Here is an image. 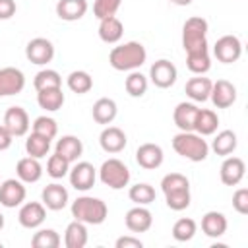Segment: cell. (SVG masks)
Listing matches in <instances>:
<instances>
[{"mask_svg": "<svg viewBox=\"0 0 248 248\" xmlns=\"http://www.w3.org/2000/svg\"><path fill=\"white\" fill-rule=\"evenodd\" d=\"M147 60V50L138 41H128L124 45L114 46L108 52V64L118 72L140 70Z\"/></svg>", "mask_w": 248, "mask_h": 248, "instance_id": "obj_1", "label": "cell"}, {"mask_svg": "<svg viewBox=\"0 0 248 248\" xmlns=\"http://www.w3.org/2000/svg\"><path fill=\"white\" fill-rule=\"evenodd\" d=\"M161 190L165 202L172 211H182L190 205V180L180 172H169L161 178Z\"/></svg>", "mask_w": 248, "mask_h": 248, "instance_id": "obj_2", "label": "cell"}, {"mask_svg": "<svg viewBox=\"0 0 248 248\" xmlns=\"http://www.w3.org/2000/svg\"><path fill=\"white\" fill-rule=\"evenodd\" d=\"M172 149L192 163H202L209 155V143L196 132H178L172 138Z\"/></svg>", "mask_w": 248, "mask_h": 248, "instance_id": "obj_3", "label": "cell"}, {"mask_svg": "<svg viewBox=\"0 0 248 248\" xmlns=\"http://www.w3.org/2000/svg\"><path fill=\"white\" fill-rule=\"evenodd\" d=\"M72 217L85 225H101L108 215V207L101 198L79 196L72 202Z\"/></svg>", "mask_w": 248, "mask_h": 248, "instance_id": "obj_4", "label": "cell"}, {"mask_svg": "<svg viewBox=\"0 0 248 248\" xmlns=\"http://www.w3.org/2000/svg\"><path fill=\"white\" fill-rule=\"evenodd\" d=\"M207 21L200 16H192L182 25V46L188 52H203L209 50L207 46Z\"/></svg>", "mask_w": 248, "mask_h": 248, "instance_id": "obj_5", "label": "cell"}, {"mask_svg": "<svg viewBox=\"0 0 248 248\" xmlns=\"http://www.w3.org/2000/svg\"><path fill=\"white\" fill-rule=\"evenodd\" d=\"M99 180L112 190H122L130 182V169L126 167L124 161L110 157V159L103 161V165L99 169Z\"/></svg>", "mask_w": 248, "mask_h": 248, "instance_id": "obj_6", "label": "cell"}, {"mask_svg": "<svg viewBox=\"0 0 248 248\" xmlns=\"http://www.w3.org/2000/svg\"><path fill=\"white\" fill-rule=\"evenodd\" d=\"M68 178H70V184L79 190V192H87L95 186V180H97V169L87 163V161H76L74 167H70V172H68Z\"/></svg>", "mask_w": 248, "mask_h": 248, "instance_id": "obj_7", "label": "cell"}, {"mask_svg": "<svg viewBox=\"0 0 248 248\" xmlns=\"http://www.w3.org/2000/svg\"><path fill=\"white\" fill-rule=\"evenodd\" d=\"M242 54V43L236 35H223L213 45V56L223 64H232Z\"/></svg>", "mask_w": 248, "mask_h": 248, "instance_id": "obj_8", "label": "cell"}, {"mask_svg": "<svg viewBox=\"0 0 248 248\" xmlns=\"http://www.w3.org/2000/svg\"><path fill=\"white\" fill-rule=\"evenodd\" d=\"M176 78H178V70H176V66H174L170 60H167V58H161V60L153 62L151 68H149V79H151V83H153L155 87H159V89H169V87H172L174 81H176Z\"/></svg>", "mask_w": 248, "mask_h": 248, "instance_id": "obj_9", "label": "cell"}, {"mask_svg": "<svg viewBox=\"0 0 248 248\" xmlns=\"http://www.w3.org/2000/svg\"><path fill=\"white\" fill-rule=\"evenodd\" d=\"M25 196H27V190L19 178H8L0 182V205L14 209L25 202Z\"/></svg>", "mask_w": 248, "mask_h": 248, "instance_id": "obj_10", "label": "cell"}, {"mask_svg": "<svg viewBox=\"0 0 248 248\" xmlns=\"http://www.w3.org/2000/svg\"><path fill=\"white\" fill-rule=\"evenodd\" d=\"M25 56H27V60L31 64L45 66V64L52 62V58H54V45L45 37H35V39H31L27 43Z\"/></svg>", "mask_w": 248, "mask_h": 248, "instance_id": "obj_11", "label": "cell"}, {"mask_svg": "<svg viewBox=\"0 0 248 248\" xmlns=\"http://www.w3.org/2000/svg\"><path fill=\"white\" fill-rule=\"evenodd\" d=\"M25 87V76L19 68H0V97H12L21 93Z\"/></svg>", "mask_w": 248, "mask_h": 248, "instance_id": "obj_12", "label": "cell"}, {"mask_svg": "<svg viewBox=\"0 0 248 248\" xmlns=\"http://www.w3.org/2000/svg\"><path fill=\"white\" fill-rule=\"evenodd\" d=\"M46 219V207L43 202H25L19 207L17 221L23 229H39Z\"/></svg>", "mask_w": 248, "mask_h": 248, "instance_id": "obj_13", "label": "cell"}, {"mask_svg": "<svg viewBox=\"0 0 248 248\" xmlns=\"http://www.w3.org/2000/svg\"><path fill=\"white\" fill-rule=\"evenodd\" d=\"M4 126L10 130V134L14 138H21L29 132L31 122H29V114L23 107H10L4 112Z\"/></svg>", "mask_w": 248, "mask_h": 248, "instance_id": "obj_14", "label": "cell"}, {"mask_svg": "<svg viewBox=\"0 0 248 248\" xmlns=\"http://www.w3.org/2000/svg\"><path fill=\"white\" fill-rule=\"evenodd\" d=\"M163 159H165V153H163V147L159 143L147 141L136 149V163L145 170L159 169L163 165Z\"/></svg>", "mask_w": 248, "mask_h": 248, "instance_id": "obj_15", "label": "cell"}, {"mask_svg": "<svg viewBox=\"0 0 248 248\" xmlns=\"http://www.w3.org/2000/svg\"><path fill=\"white\" fill-rule=\"evenodd\" d=\"M41 202L46 209L50 211H60L68 205L70 202V194L66 190V186L58 184V182H52V184H46L41 192Z\"/></svg>", "mask_w": 248, "mask_h": 248, "instance_id": "obj_16", "label": "cell"}, {"mask_svg": "<svg viewBox=\"0 0 248 248\" xmlns=\"http://www.w3.org/2000/svg\"><path fill=\"white\" fill-rule=\"evenodd\" d=\"M124 223L130 232H147L153 225V213L145 205H136L126 211Z\"/></svg>", "mask_w": 248, "mask_h": 248, "instance_id": "obj_17", "label": "cell"}, {"mask_svg": "<svg viewBox=\"0 0 248 248\" xmlns=\"http://www.w3.org/2000/svg\"><path fill=\"white\" fill-rule=\"evenodd\" d=\"M246 174V165L240 157H225L221 169H219V176H221V182L225 186H236L240 184V180L244 178Z\"/></svg>", "mask_w": 248, "mask_h": 248, "instance_id": "obj_18", "label": "cell"}, {"mask_svg": "<svg viewBox=\"0 0 248 248\" xmlns=\"http://www.w3.org/2000/svg\"><path fill=\"white\" fill-rule=\"evenodd\" d=\"M99 143H101V149L107 151V153H120L126 143H128V138L124 134V130H120L118 126H107L103 128L101 136H99Z\"/></svg>", "mask_w": 248, "mask_h": 248, "instance_id": "obj_19", "label": "cell"}, {"mask_svg": "<svg viewBox=\"0 0 248 248\" xmlns=\"http://www.w3.org/2000/svg\"><path fill=\"white\" fill-rule=\"evenodd\" d=\"M209 99L217 108H229L236 101V87L227 79H217L211 85Z\"/></svg>", "mask_w": 248, "mask_h": 248, "instance_id": "obj_20", "label": "cell"}, {"mask_svg": "<svg viewBox=\"0 0 248 248\" xmlns=\"http://www.w3.org/2000/svg\"><path fill=\"white\" fill-rule=\"evenodd\" d=\"M200 107L196 103H178L172 110V120L176 124V128L180 132H194V122H196V114H198Z\"/></svg>", "mask_w": 248, "mask_h": 248, "instance_id": "obj_21", "label": "cell"}, {"mask_svg": "<svg viewBox=\"0 0 248 248\" xmlns=\"http://www.w3.org/2000/svg\"><path fill=\"white\" fill-rule=\"evenodd\" d=\"M16 174L17 178L23 182V184H33V182H39L41 176H43V165L39 163V159L35 157H23L17 161L16 165Z\"/></svg>", "mask_w": 248, "mask_h": 248, "instance_id": "obj_22", "label": "cell"}, {"mask_svg": "<svg viewBox=\"0 0 248 248\" xmlns=\"http://www.w3.org/2000/svg\"><path fill=\"white\" fill-rule=\"evenodd\" d=\"M87 0H58L56 16L62 21H78L87 14Z\"/></svg>", "mask_w": 248, "mask_h": 248, "instance_id": "obj_23", "label": "cell"}, {"mask_svg": "<svg viewBox=\"0 0 248 248\" xmlns=\"http://www.w3.org/2000/svg\"><path fill=\"white\" fill-rule=\"evenodd\" d=\"M54 153L62 155V157H64L66 161H70V163H76V161L81 157V153H83V143H81V140H79L78 136L68 134V136H62V138L56 141Z\"/></svg>", "mask_w": 248, "mask_h": 248, "instance_id": "obj_24", "label": "cell"}, {"mask_svg": "<svg viewBox=\"0 0 248 248\" xmlns=\"http://www.w3.org/2000/svg\"><path fill=\"white\" fill-rule=\"evenodd\" d=\"M227 227H229V221H227V217L221 211H207L202 217V231L209 238L223 236L227 232Z\"/></svg>", "mask_w": 248, "mask_h": 248, "instance_id": "obj_25", "label": "cell"}, {"mask_svg": "<svg viewBox=\"0 0 248 248\" xmlns=\"http://www.w3.org/2000/svg\"><path fill=\"white\" fill-rule=\"evenodd\" d=\"M124 35V25L116 16L99 19V39L107 45H116Z\"/></svg>", "mask_w": 248, "mask_h": 248, "instance_id": "obj_26", "label": "cell"}, {"mask_svg": "<svg viewBox=\"0 0 248 248\" xmlns=\"http://www.w3.org/2000/svg\"><path fill=\"white\" fill-rule=\"evenodd\" d=\"M211 85L213 81L209 78H203V76H196V78H190L184 85V91L186 95L194 101V103H203L209 99V93H211Z\"/></svg>", "mask_w": 248, "mask_h": 248, "instance_id": "obj_27", "label": "cell"}, {"mask_svg": "<svg viewBox=\"0 0 248 248\" xmlns=\"http://www.w3.org/2000/svg\"><path fill=\"white\" fill-rule=\"evenodd\" d=\"M91 114H93V120L97 124H110L116 114H118V105L114 99H108V97H101L95 101L93 108H91Z\"/></svg>", "mask_w": 248, "mask_h": 248, "instance_id": "obj_28", "label": "cell"}, {"mask_svg": "<svg viewBox=\"0 0 248 248\" xmlns=\"http://www.w3.org/2000/svg\"><path fill=\"white\" fill-rule=\"evenodd\" d=\"M87 238H89L87 225L78 221V219H74L66 227V231H64V244H66V248H83L87 244Z\"/></svg>", "mask_w": 248, "mask_h": 248, "instance_id": "obj_29", "label": "cell"}, {"mask_svg": "<svg viewBox=\"0 0 248 248\" xmlns=\"http://www.w3.org/2000/svg\"><path fill=\"white\" fill-rule=\"evenodd\" d=\"M219 126V116L215 110L211 108H200L196 114V122H194V132L200 136H211L217 132Z\"/></svg>", "mask_w": 248, "mask_h": 248, "instance_id": "obj_30", "label": "cell"}, {"mask_svg": "<svg viewBox=\"0 0 248 248\" xmlns=\"http://www.w3.org/2000/svg\"><path fill=\"white\" fill-rule=\"evenodd\" d=\"M66 97L62 93V87H52V89H43L37 91V103L41 108H45L46 112H56L62 108Z\"/></svg>", "mask_w": 248, "mask_h": 248, "instance_id": "obj_31", "label": "cell"}, {"mask_svg": "<svg viewBox=\"0 0 248 248\" xmlns=\"http://www.w3.org/2000/svg\"><path fill=\"white\" fill-rule=\"evenodd\" d=\"M236 145H238L236 134H234L232 130H221V132L213 138L209 149H213V153H217V155H221V157H227V155H231V153L236 149Z\"/></svg>", "mask_w": 248, "mask_h": 248, "instance_id": "obj_32", "label": "cell"}, {"mask_svg": "<svg viewBox=\"0 0 248 248\" xmlns=\"http://www.w3.org/2000/svg\"><path fill=\"white\" fill-rule=\"evenodd\" d=\"M25 151L29 157H35V159H43L48 155L50 151V140L37 134V132H31L25 140Z\"/></svg>", "mask_w": 248, "mask_h": 248, "instance_id": "obj_33", "label": "cell"}, {"mask_svg": "<svg viewBox=\"0 0 248 248\" xmlns=\"http://www.w3.org/2000/svg\"><path fill=\"white\" fill-rule=\"evenodd\" d=\"M66 83H68V89L74 91V93H78V95L89 93L93 89V78L85 70H74V72H70V76L66 78Z\"/></svg>", "mask_w": 248, "mask_h": 248, "instance_id": "obj_34", "label": "cell"}, {"mask_svg": "<svg viewBox=\"0 0 248 248\" xmlns=\"http://www.w3.org/2000/svg\"><path fill=\"white\" fill-rule=\"evenodd\" d=\"M128 198L136 205H149V203L155 202V188L151 184H147V182H138V184L130 186Z\"/></svg>", "mask_w": 248, "mask_h": 248, "instance_id": "obj_35", "label": "cell"}, {"mask_svg": "<svg viewBox=\"0 0 248 248\" xmlns=\"http://www.w3.org/2000/svg\"><path fill=\"white\" fill-rule=\"evenodd\" d=\"M186 66L192 74L196 76H203L209 72L211 68V56H209V50H203V52H188L186 54Z\"/></svg>", "mask_w": 248, "mask_h": 248, "instance_id": "obj_36", "label": "cell"}, {"mask_svg": "<svg viewBox=\"0 0 248 248\" xmlns=\"http://www.w3.org/2000/svg\"><path fill=\"white\" fill-rule=\"evenodd\" d=\"M147 85H149V81H147V78H145L140 70H132V72L128 74L126 81H124V87H126L128 95H130V97H136V99L145 95Z\"/></svg>", "mask_w": 248, "mask_h": 248, "instance_id": "obj_37", "label": "cell"}, {"mask_svg": "<svg viewBox=\"0 0 248 248\" xmlns=\"http://www.w3.org/2000/svg\"><path fill=\"white\" fill-rule=\"evenodd\" d=\"M198 232V223L190 217H182L172 225V238L176 242H188Z\"/></svg>", "mask_w": 248, "mask_h": 248, "instance_id": "obj_38", "label": "cell"}, {"mask_svg": "<svg viewBox=\"0 0 248 248\" xmlns=\"http://www.w3.org/2000/svg\"><path fill=\"white\" fill-rule=\"evenodd\" d=\"M33 87L37 91H43V89H52V87H62V78L56 70H50V68H45L41 72H37V76L33 78Z\"/></svg>", "mask_w": 248, "mask_h": 248, "instance_id": "obj_39", "label": "cell"}, {"mask_svg": "<svg viewBox=\"0 0 248 248\" xmlns=\"http://www.w3.org/2000/svg\"><path fill=\"white\" fill-rule=\"evenodd\" d=\"M60 242V234L54 229H39L31 238L33 248H58Z\"/></svg>", "mask_w": 248, "mask_h": 248, "instance_id": "obj_40", "label": "cell"}, {"mask_svg": "<svg viewBox=\"0 0 248 248\" xmlns=\"http://www.w3.org/2000/svg\"><path fill=\"white\" fill-rule=\"evenodd\" d=\"M70 161H66L62 155H58V153H52L50 157H48V161H46V174L50 176V178H54V180H58V178H64V176H68V172H70Z\"/></svg>", "mask_w": 248, "mask_h": 248, "instance_id": "obj_41", "label": "cell"}, {"mask_svg": "<svg viewBox=\"0 0 248 248\" xmlns=\"http://www.w3.org/2000/svg\"><path fill=\"white\" fill-rule=\"evenodd\" d=\"M31 128H33V132H37V134H41V136H45V138H48V140H54L56 134H58V124H56V120L50 118V116H46V114L37 116V118L33 120V124H31Z\"/></svg>", "mask_w": 248, "mask_h": 248, "instance_id": "obj_42", "label": "cell"}, {"mask_svg": "<svg viewBox=\"0 0 248 248\" xmlns=\"http://www.w3.org/2000/svg\"><path fill=\"white\" fill-rule=\"evenodd\" d=\"M122 0H95L93 2V16L97 19H105L110 16H116Z\"/></svg>", "mask_w": 248, "mask_h": 248, "instance_id": "obj_43", "label": "cell"}, {"mask_svg": "<svg viewBox=\"0 0 248 248\" xmlns=\"http://www.w3.org/2000/svg\"><path fill=\"white\" fill-rule=\"evenodd\" d=\"M232 207L240 215H246L248 213V188H238L232 194Z\"/></svg>", "mask_w": 248, "mask_h": 248, "instance_id": "obj_44", "label": "cell"}, {"mask_svg": "<svg viewBox=\"0 0 248 248\" xmlns=\"http://www.w3.org/2000/svg\"><path fill=\"white\" fill-rule=\"evenodd\" d=\"M114 246H116V248H141V246H143V242H141L140 238H136V236L126 234V236L116 238Z\"/></svg>", "mask_w": 248, "mask_h": 248, "instance_id": "obj_45", "label": "cell"}, {"mask_svg": "<svg viewBox=\"0 0 248 248\" xmlns=\"http://www.w3.org/2000/svg\"><path fill=\"white\" fill-rule=\"evenodd\" d=\"M16 0H0V19H10L12 16H16Z\"/></svg>", "mask_w": 248, "mask_h": 248, "instance_id": "obj_46", "label": "cell"}, {"mask_svg": "<svg viewBox=\"0 0 248 248\" xmlns=\"http://www.w3.org/2000/svg\"><path fill=\"white\" fill-rule=\"evenodd\" d=\"M12 141H14V136L10 134V130H8L4 124H0V151L10 149Z\"/></svg>", "mask_w": 248, "mask_h": 248, "instance_id": "obj_47", "label": "cell"}, {"mask_svg": "<svg viewBox=\"0 0 248 248\" xmlns=\"http://www.w3.org/2000/svg\"><path fill=\"white\" fill-rule=\"evenodd\" d=\"M167 2H170L174 6H190L192 4V0H167Z\"/></svg>", "mask_w": 248, "mask_h": 248, "instance_id": "obj_48", "label": "cell"}, {"mask_svg": "<svg viewBox=\"0 0 248 248\" xmlns=\"http://www.w3.org/2000/svg\"><path fill=\"white\" fill-rule=\"evenodd\" d=\"M4 225H6V219H4V215H2V213H0V231H2V229H4Z\"/></svg>", "mask_w": 248, "mask_h": 248, "instance_id": "obj_49", "label": "cell"}, {"mask_svg": "<svg viewBox=\"0 0 248 248\" xmlns=\"http://www.w3.org/2000/svg\"><path fill=\"white\" fill-rule=\"evenodd\" d=\"M0 248H2V242H0Z\"/></svg>", "mask_w": 248, "mask_h": 248, "instance_id": "obj_50", "label": "cell"}]
</instances>
